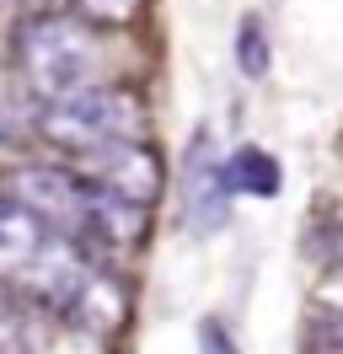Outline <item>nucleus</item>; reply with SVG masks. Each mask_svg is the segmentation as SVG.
Wrapping results in <instances>:
<instances>
[{
    "label": "nucleus",
    "mask_w": 343,
    "mask_h": 354,
    "mask_svg": "<svg viewBox=\"0 0 343 354\" xmlns=\"http://www.w3.org/2000/svg\"><path fill=\"white\" fill-rule=\"evenodd\" d=\"M91 268H97V258L81 242H70L64 231L38 221L27 204L0 194V285H11L38 311L64 317V306L75 301V290L86 285Z\"/></svg>",
    "instance_id": "obj_1"
},
{
    "label": "nucleus",
    "mask_w": 343,
    "mask_h": 354,
    "mask_svg": "<svg viewBox=\"0 0 343 354\" xmlns=\"http://www.w3.org/2000/svg\"><path fill=\"white\" fill-rule=\"evenodd\" d=\"M11 65L27 81V91L54 102V97H70V91L102 81V38L91 32L86 17L33 11L11 32Z\"/></svg>",
    "instance_id": "obj_2"
},
{
    "label": "nucleus",
    "mask_w": 343,
    "mask_h": 354,
    "mask_svg": "<svg viewBox=\"0 0 343 354\" xmlns=\"http://www.w3.org/2000/svg\"><path fill=\"white\" fill-rule=\"evenodd\" d=\"M145 129V102L129 86H81L70 97H54L43 102L38 113V134L64 156H86L97 145H113V140H134Z\"/></svg>",
    "instance_id": "obj_3"
},
{
    "label": "nucleus",
    "mask_w": 343,
    "mask_h": 354,
    "mask_svg": "<svg viewBox=\"0 0 343 354\" xmlns=\"http://www.w3.org/2000/svg\"><path fill=\"white\" fill-rule=\"evenodd\" d=\"M0 194H11L17 204H27L38 221H48L54 231H64L70 242L86 247V199H91V183L81 172H70V167H17V172H6L0 183ZM91 252V247H86ZM97 258V252H91Z\"/></svg>",
    "instance_id": "obj_4"
},
{
    "label": "nucleus",
    "mask_w": 343,
    "mask_h": 354,
    "mask_svg": "<svg viewBox=\"0 0 343 354\" xmlns=\"http://www.w3.org/2000/svg\"><path fill=\"white\" fill-rule=\"evenodd\" d=\"M177 188H183V221L188 231L210 236L231 221V183H225V156L214 151V134L198 129L183 151V172H177Z\"/></svg>",
    "instance_id": "obj_5"
},
{
    "label": "nucleus",
    "mask_w": 343,
    "mask_h": 354,
    "mask_svg": "<svg viewBox=\"0 0 343 354\" xmlns=\"http://www.w3.org/2000/svg\"><path fill=\"white\" fill-rule=\"evenodd\" d=\"M75 161H81L75 172H81L86 183H97L107 194H124V199H134V204H156L161 188H167V167H161L156 145H145L140 134H134V140L97 145V151L75 156Z\"/></svg>",
    "instance_id": "obj_6"
},
{
    "label": "nucleus",
    "mask_w": 343,
    "mask_h": 354,
    "mask_svg": "<svg viewBox=\"0 0 343 354\" xmlns=\"http://www.w3.org/2000/svg\"><path fill=\"white\" fill-rule=\"evenodd\" d=\"M64 322L81 328V333H97V338H113V333L129 322V290L97 263L86 274V285L75 290V301L64 306Z\"/></svg>",
    "instance_id": "obj_7"
},
{
    "label": "nucleus",
    "mask_w": 343,
    "mask_h": 354,
    "mask_svg": "<svg viewBox=\"0 0 343 354\" xmlns=\"http://www.w3.org/2000/svg\"><path fill=\"white\" fill-rule=\"evenodd\" d=\"M225 183H231V194L274 199L279 188H284V172H279V161H274L268 151H257V145H241V151L225 156Z\"/></svg>",
    "instance_id": "obj_8"
},
{
    "label": "nucleus",
    "mask_w": 343,
    "mask_h": 354,
    "mask_svg": "<svg viewBox=\"0 0 343 354\" xmlns=\"http://www.w3.org/2000/svg\"><path fill=\"white\" fill-rule=\"evenodd\" d=\"M43 333H38V306L21 301L11 285H0V354H38Z\"/></svg>",
    "instance_id": "obj_9"
},
{
    "label": "nucleus",
    "mask_w": 343,
    "mask_h": 354,
    "mask_svg": "<svg viewBox=\"0 0 343 354\" xmlns=\"http://www.w3.org/2000/svg\"><path fill=\"white\" fill-rule=\"evenodd\" d=\"M236 70L247 81L268 75V32H263V17H241V27H236Z\"/></svg>",
    "instance_id": "obj_10"
},
{
    "label": "nucleus",
    "mask_w": 343,
    "mask_h": 354,
    "mask_svg": "<svg viewBox=\"0 0 343 354\" xmlns=\"http://www.w3.org/2000/svg\"><path fill=\"white\" fill-rule=\"evenodd\" d=\"M311 354H343V311H327L317 317V328H311Z\"/></svg>",
    "instance_id": "obj_11"
},
{
    "label": "nucleus",
    "mask_w": 343,
    "mask_h": 354,
    "mask_svg": "<svg viewBox=\"0 0 343 354\" xmlns=\"http://www.w3.org/2000/svg\"><path fill=\"white\" fill-rule=\"evenodd\" d=\"M198 354H241V349L231 344V333L220 328L214 317H204V322H198Z\"/></svg>",
    "instance_id": "obj_12"
},
{
    "label": "nucleus",
    "mask_w": 343,
    "mask_h": 354,
    "mask_svg": "<svg viewBox=\"0 0 343 354\" xmlns=\"http://www.w3.org/2000/svg\"><path fill=\"white\" fill-rule=\"evenodd\" d=\"M81 6L97 17V22H129V17H134L145 0H81Z\"/></svg>",
    "instance_id": "obj_13"
},
{
    "label": "nucleus",
    "mask_w": 343,
    "mask_h": 354,
    "mask_svg": "<svg viewBox=\"0 0 343 354\" xmlns=\"http://www.w3.org/2000/svg\"><path fill=\"white\" fill-rule=\"evenodd\" d=\"M322 258L343 263V221H333V225H327V242H322Z\"/></svg>",
    "instance_id": "obj_14"
}]
</instances>
